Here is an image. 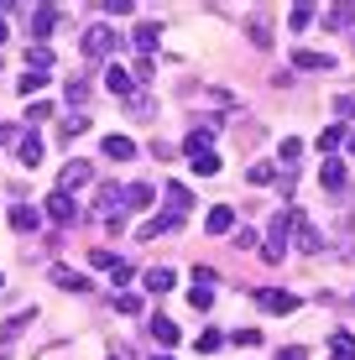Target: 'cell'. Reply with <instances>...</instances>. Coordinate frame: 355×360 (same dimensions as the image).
I'll use <instances>...</instances> for the list:
<instances>
[{"label": "cell", "mask_w": 355, "mask_h": 360, "mask_svg": "<svg viewBox=\"0 0 355 360\" xmlns=\"http://www.w3.org/2000/svg\"><path fill=\"white\" fill-rule=\"evenodd\" d=\"M288 235H292V214H288V209H277V214H272V230H266V245H262V262H283V256H288Z\"/></svg>", "instance_id": "cell-1"}, {"label": "cell", "mask_w": 355, "mask_h": 360, "mask_svg": "<svg viewBox=\"0 0 355 360\" xmlns=\"http://www.w3.org/2000/svg\"><path fill=\"white\" fill-rule=\"evenodd\" d=\"M120 53V32L115 27H89L84 32V58H110Z\"/></svg>", "instance_id": "cell-2"}, {"label": "cell", "mask_w": 355, "mask_h": 360, "mask_svg": "<svg viewBox=\"0 0 355 360\" xmlns=\"http://www.w3.org/2000/svg\"><path fill=\"white\" fill-rule=\"evenodd\" d=\"M292 68H309V73H335V53H319V47H298V53H292Z\"/></svg>", "instance_id": "cell-3"}, {"label": "cell", "mask_w": 355, "mask_h": 360, "mask_svg": "<svg viewBox=\"0 0 355 360\" xmlns=\"http://www.w3.org/2000/svg\"><path fill=\"white\" fill-rule=\"evenodd\" d=\"M53 27H58V6H37L32 11V47H47Z\"/></svg>", "instance_id": "cell-4"}, {"label": "cell", "mask_w": 355, "mask_h": 360, "mask_svg": "<svg viewBox=\"0 0 355 360\" xmlns=\"http://www.w3.org/2000/svg\"><path fill=\"white\" fill-rule=\"evenodd\" d=\"M89 178H94V167H89V162H68L63 172H58V193H73V188H84Z\"/></svg>", "instance_id": "cell-5"}, {"label": "cell", "mask_w": 355, "mask_h": 360, "mask_svg": "<svg viewBox=\"0 0 355 360\" xmlns=\"http://www.w3.org/2000/svg\"><path fill=\"white\" fill-rule=\"evenodd\" d=\"M16 157H21V167H42V136H37V131H21Z\"/></svg>", "instance_id": "cell-6"}, {"label": "cell", "mask_w": 355, "mask_h": 360, "mask_svg": "<svg viewBox=\"0 0 355 360\" xmlns=\"http://www.w3.org/2000/svg\"><path fill=\"white\" fill-rule=\"evenodd\" d=\"M256 303H262L266 314H292V308H298V297H292V292H277V288H262V292H256Z\"/></svg>", "instance_id": "cell-7"}, {"label": "cell", "mask_w": 355, "mask_h": 360, "mask_svg": "<svg viewBox=\"0 0 355 360\" xmlns=\"http://www.w3.org/2000/svg\"><path fill=\"white\" fill-rule=\"evenodd\" d=\"M105 89H110V94H120V99H131V94H136V79H131V73L120 68V63H110V68H105Z\"/></svg>", "instance_id": "cell-8"}, {"label": "cell", "mask_w": 355, "mask_h": 360, "mask_svg": "<svg viewBox=\"0 0 355 360\" xmlns=\"http://www.w3.org/2000/svg\"><path fill=\"white\" fill-rule=\"evenodd\" d=\"M131 42H136V53H141V58H152V53H157V42H162V27H157V21H141V27L131 32Z\"/></svg>", "instance_id": "cell-9"}, {"label": "cell", "mask_w": 355, "mask_h": 360, "mask_svg": "<svg viewBox=\"0 0 355 360\" xmlns=\"http://www.w3.org/2000/svg\"><path fill=\"white\" fill-rule=\"evenodd\" d=\"M204 230H209V235H230V230H235V209H230V204H214L209 214H204Z\"/></svg>", "instance_id": "cell-10"}, {"label": "cell", "mask_w": 355, "mask_h": 360, "mask_svg": "<svg viewBox=\"0 0 355 360\" xmlns=\"http://www.w3.org/2000/svg\"><path fill=\"white\" fill-rule=\"evenodd\" d=\"M47 214H53L58 225H73V219H79V204H73L68 193H47Z\"/></svg>", "instance_id": "cell-11"}, {"label": "cell", "mask_w": 355, "mask_h": 360, "mask_svg": "<svg viewBox=\"0 0 355 360\" xmlns=\"http://www.w3.org/2000/svg\"><path fill=\"white\" fill-rule=\"evenodd\" d=\"M37 225H42V214H37L32 204H16V209H11V230H16V235H37Z\"/></svg>", "instance_id": "cell-12"}, {"label": "cell", "mask_w": 355, "mask_h": 360, "mask_svg": "<svg viewBox=\"0 0 355 360\" xmlns=\"http://www.w3.org/2000/svg\"><path fill=\"white\" fill-rule=\"evenodd\" d=\"M173 230H183L178 214H152V219L141 225V240H157V235H173Z\"/></svg>", "instance_id": "cell-13"}, {"label": "cell", "mask_w": 355, "mask_h": 360, "mask_svg": "<svg viewBox=\"0 0 355 360\" xmlns=\"http://www.w3.org/2000/svg\"><path fill=\"white\" fill-rule=\"evenodd\" d=\"M292 230H298V245H303V251H309V256H314V251H324V235L314 230V225H309V219H303V214H292Z\"/></svg>", "instance_id": "cell-14"}, {"label": "cell", "mask_w": 355, "mask_h": 360, "mask_svg": "<svg viewBox=\"0 0 355 360\" xmlns=\"http://www.w3.org/2000/svg\"><path fill=\"white\" fill-rule=\"evenodd\" d=\"M37 319V308H21V314H11L6 324H0V345H11V340H21V329H27Z\"/></svg>", "instance_id": "cell-15"}, {"label": "cell", "mask_w": 355, "mask_h": 360, "mask_svg": "<svg viewBox=\"0 0 355 360\" xmlns=\"http://www.w3.org/2000/svg\"><path fill=\"white\" fill-rule=\"evenodd\" d=\"M319 183L329 193H340L345 188V162H340V157H324V167H319Z\"/></svg>", "instance_id": "cell-16"}, {"label": "cell", "mask_w": 355, "mask_h": 360, "mask_svg": "<svg viewBox=\"0 0 355 360\" xmlns=\"http://www.w3.org/2000/svg\"><path fill=\"white\" fill-rule=\"evenodd\" d=\"M53 282L63 292H89V277H84V271H73V266H53Z\"/></svg>", "instance_id": "cell-17"}, {"label": "cell", "mask_w": 355, "mask_h": 360, "mask_svg": "<svg viewBox=\"0 0 355 360\" xmlns=\"http://www.w3.org/2000/svg\"><path fill=\"white\" fill-rule=\"evenodd\" d=\"M105 157L110 162H131V157H136V141H131V136H105Z\"/></svg>", "instance_id": "cell-18"}, {"label": "cell", "mask_w": 355, "mask_h": 360, "mask_svg": "<svg viewBox=\"0 0 355 360\" xmlns=\"http://www.w3.org/2000/svg\"><path fill=\"white\" fill-rule=\"evenodd\" d=\"M173 282H178L173 266H152V271L141 277V288H146V292H173Z\"/></svg>", "instance_id": "cell-19"}, {"label": "cell", "mask_w": 355, "mask_h": 360, "mask_svg": "<svg viewBox=\"0 0 355 360\" xmlns=\"http://www.w3.org/2000/svg\"><path fill=\"white\" fill-rule=\"evenodd\" d=\"M152 188H146V183H131V188L126 193H120V204H126V209H152Z\"/></svg>", "instance_id": "cell-20"}, {"label": "cell", "mask_w": 355, "mask_h": 360, "mask_svg": "<svg viewBox=\"0 0 355 360\" xmlns=\"http://www.w3.org/2000/svg\"><path fill=\"white\" fill-rule=\"evenodd\" d=\"M188 204H193V198H188V188H183V183H167V214H188Z\"/></svg>", "instance_id": "cell-21"}, {"label": "cell", "mask_w": 355, "mask_h": 360, "mask_svg": "<svg viewBox=\"0 0 355 360\" xmlns=\"http://www.w3.org/2000/svg\"><path fill=\"white\" fill-rule=\"evenodd\" d=\"M329 360H355V334H335L329 340Z\"/></svg>", "instance_id": "cell-22"}, {"label": "cell", "mask_w": 355, "mask_h": 360, "mask_svg": "<svg viewBox=\"0 0 355 360\" xmlns=\"http://www.w3.org/2000/svg\"><path fill=\"white\" fill-rule=\"evenodd\" d=\"M152 334H157V345H178V324H173V319H162V314L152 319Z\"/></svg>", "instance_id": "cell-23"}, {"label": "cell", "mask_w": 355, "mask_h": 360, "mask_svg": "<svg viewBox=\"0 0 355 360\" xmlns=\"http://www.w3.org/2000/svg\"><path fill=\"white\" fill-rule=\"evenodd\" d=\"M246 32H251V42H256V47H272V27H266V16H251V27H246Z\"/></svg>", "instance_id": "cell-24"}, {"label": "cell", "mask_w": 355, "mask_h": 360, "mask_svg": "<svg viewBox=\"0 0 355 360\" xmlns=\"http://www.w3.org/2000/svg\"><path fill=\"white\" fill-rule=\"evenodd\" d=\"M27 68L32 73H47V68H53V53H47V47H27Z\"/></svg>", "instance_id": "cell-25"}, {"label": "cell", "mask_w": 355, "mask_h": 360, "mask_svg": "<svg viewBox=\"0 0 355 360\" xmlns=\"http://www.w3.org/2000/svg\"><path fill=\"white\" fill-rule=\"evenodd\" d=\"M89 131V115H68L63 126H58V136H63V141H73V136H84Z\"/></svg>", "instance_id": "cell-26"}, {"label": "cell", "mask_w": 355, "mask_h": 360, "mask_svg": "<svg viewBox=\"0 0 355 360\" xmlns=\"http://www.w3.org/2000/svg\"><path fill=\"white\" fill-rule=\"evenodd\" d=\"M298 157H303V141H298V136H288V141H283V172L298 167Z\"/></svg>", "instance_id": "cell-27"}, {"label": "cell", "mask_w": 355, "mask_h": 360, "mask_svg": "<svg viewBox=\"0 0 355 360\" xmlns=\"http://www.w3.org/2000/svg\"><path fill=\"white\" fill-rule=\"evenodd\" d=\"M309 21H314V6H309V0H303V6H292V16H288L292 32H309Z\"/></svg>", "instance_id": "cell-28"}, {"label": "cell", "mask_w": 355, "mask_h": 360, "mask_svg": "<svg viewBox=\"0 0 355 360\" xmlns=\"http://www.w3.org/2000/svg\"><path fill=\"white\" fill-rule=\"evenodd\" d=\"M340 141H345V126H324L319 131V152H335Z\"/></svg>", "instance_id": "cell-29"}, {"label": "cell", "mask_w": 355, "mask_h": 360, "mask_svg": "<svg viewBox=\"0 0 355 360\" xmlns=\"http://www.w3.org/2000/svg\"><path fill=\"white\" fill-rule=\"evenodd\" d=\"M188 303L199 308V314H209L214 308V288H188Z\"/></svg>", "instance_id": "cell-30"}, {"label": "cell", "mask_w": 355, "mask_h": 360, "mask_svg": "<svg viewBox=\"0 0 355 360\" xmlns=\"http://www.w3.org/2000/svg\"><path fill=\"white\" fill-rule=\"evenodd\" d=\"M246 178L256 183V188H262V183H277V167H272V162H256V167L246 172Z\"/></svg>", "instance_id": "cell-31"}, {"label": "cell", "mask_w": 355, "mask_h": 360, "mask_svg": "<svg viewBox=\"0 0 355 360\" xmlns=\"http://www.w3.org/2000/svg\"><path fill=\"white\" fill-rule=\"evenodd\" d=\"M42 84H47V73H32V68H27V73H21V84H16V89H21V94H37Z\"/></svg>", "instance_id": "cell-32"}, {"label": "cell", "mask_w": 355, "mask_h": 360, "mask_svg": "<svg viewBox=\"0 0 355 360\" xmlns=\"http://www.w3.org/2000/svg\"><path fill=\"white\" fill-rule=\"evenodd\" d=\"M115 314H141V297L136 292H120L115 297Z\"/></svg>", "instance_id": "cell-33"}, {"label": "cell", "mask_w": 355, "mask_h": 360, "mask_svg": "<svg viewBox=\"0 0 355 360\" xmlns=\"http://www.w3.org/2000/svg\"><path fill=\"white\" fill-rule=\"evenodd\" d=\"M214 282H219L214 266H193V288H214Z\"/></svg>", "instance_id": "cell-34"}, {"label": "cell", "mask_w": 355, "mask_h": 360, "mask_svg": "<svg viewBox=\"0 0 355 360\" xmlns=\"http://www.w3.org/2000/svg\"><path fill=\"white\" fill-rule=\"evenodd\" d=\"M350 21H355V6H335L329 11V27H350Z\"/></svg>", "instance_id": "cell-35"}, {"label": "cell", "mask_w": 355, "mask_h": 360, "mask_svg": "<svg viewBox=\"0 0 355 360\" xmlns=\"http://www.w3.org/2000/svg\"><path fill=\"white\" fill-rule=\"evenodd\" d=\"M235 345L240 350H256V345H262V329H235Z\"/></svg>", "instance_id": "cell-36"}, {"label": "cell", "mask_w": 355, "mask_h": 360, "mask_svg": "<svg viewBox=\"0 0 355 360\" xmlns=\"http://www.w3.org/2000/svg\"><path fill=\"white\" fill-rule=\"evenodd\" d=\"M230 245H235V251H256V230H246V225H240V230H235V240H230Z\"/></svg>", "instance_id": "cell-37"}, {"label": "cell", "mask_w": 355, "mask_h": 360, "mask_svg": "<svg viewBox=\"0 0 355 360\" xmlns=\"http://www.w3.org/2000/svg\"><path fill=\"white\" fill-rule=\"evenodd\" d=\"M89 266H100V271H110V266H115V251H105V245H100V251H89Z\"/></svg>", "instance_id": "cell-38"}, {"label": "cell", "mask_w": 355, "mask_h": 360, "mask_svg": "<svg viewBox=\"0 0 355 360\" xmlns=\"http://www.w3.org/2000/svg\"><path fill=\"white\" fill-rule=\"evenodd\" d=\"M68 99H73V105H84V99H89V84H84V79H68Z\"/></svg>", "instance_id": "cell-39"}, {"label": "cell", "mask_w": 355, "mask_h": 360, "mask_svg": "<svg viewBox=\"0 0 355 360\" xmlns=\"http://www.w3.org/2000/svg\"><path fill=\"white\" fill-rule=\"evenodd\" d=\"M105 11H110V16H131V11H136V0H105Z\"/></svg>", "instance_id": "cell-40"}, {"label": "cell", "mask_w": 355, "mask_h": 360, "mask_svg": "<svg viewBox=\"0 0 355 360\" xmlns=\"http://www.w3.org/2000/svg\"><path fill=\"white\" fill-rule=\"evenodd\" d=\"M219 345H225V340H219L214 329H204V334H199V350H204V355H209V350H219Z\"/></svg>", "instance_id": "cell-41"}, {"label": "cell", "mask_w": 355, "mask_h": 360, "mask_svg": "<svg viewBox=\"0 0 355 360\" xmlns=\"http://www.w3.org/2000/svg\"><path fill=\"white\" fill-rule=\"evenodd\" d=\"M335 110H340L345 120H355V94H340V99H335Z\"/></svg>", "instance_id": "cell-42"}, {"label": "cell", "mask_w": 355, "mask_h": 360, "mask_svg": "<svg viewBox=\"0 0 355 360\" xmlns=\"http://www.w3.org/2000/svg\"><path fill=\"white\" fill-rule=\"evenodd\" d=\"M272 360H309V350H303V345H288V350H277Z\"/></svg>", "instance_id": "cell-43"}, {"label": "cell", "mask_w": 355, "mask_h": 360, "mask_svg": "<svg viewBox=\"0 0 355 360\" xmlns=\"http://www.w3.org/2000/svg\"><path fill=\"white\" fill-rule=\"evenodd\" d=\"M47 115H53V105H47V99H37V105L27 110V120H47Z\"/></svg>", "instance_id": "cell-44"}, {"label": "cell", "mask_w": 355, "mask_h": 360, "mask_svg": "<svg viewBox=\"0 0 355 360\" xmlns=\"http://www.w3.org/2000/svg\"><path fill=\"white\" fill-rule=\"evenodd\" d=\"M0 141H21V131L16 126H0Z\"/></svg>", "instance_id": "cell-45"}, {"label": "cell", "mask_w": 355, "mask_h": 360, "mask_svg": "<svg viewBox=\"0 0 355 360\" xmlns=\"http://www.w3.org/2000/svg\"><path fill=\"white\" fill-rule=\"evenodd\" d=\"M6 37H11V27H6V21H0V42H6Z\"/></svg>", "instance_id": "cell-46"}, {"label": "cell", "mask_w": 355, "mask_h": 360, "mask_svg": "<svg viewBox=\"0 0 355 360\" xmlns=\"http://www.w3.org/2000/svg\"><path fill=\"white\" fill-rule=\"evenodd\" d=\"M345 141H350V152H355V131H350V136H345Z\"/></svg>", "instance_id": "cell-47"}, {"label": "cell", "mask_w": 355, "mask_h": 360, "mask_svg": "<svg viewBox=\"0 0 355 360\" xmlns=\"http://www.w3.org/2000/svg\"><path fill=\"white\" fill-rule=\"evenodd\" d=\"M152 360H173V355H167V350H162V355H152Z\"/></svg>", "instance_id": "cell-48"}, {"label": "cell", "mask_w": 355, "mask_h": 360, "mask_svg": "<svg viewBox=\"0 0 355 360\" xmlns=\"http://www.w3.org/2000/svg\"><path fill=\"white\" fill-rule=\"evenodd\" d=\"M0 288H6V277H0Z\"/></svg>", "instance_id": "cell-49"}, {"label": "cell", "mask_w": 355, "mask_h": 360, "mask_svg": "<svg viewBox=\"0 0 355 360\" xmlns=\"http://www.w3.org/2000/svg\"><path fill=\"white\" fill-rule=\"evenodd\" d=\"M115 360H120V350H115Z\"/></svg>", "instance_id": "cell-50"}]
</instances>
